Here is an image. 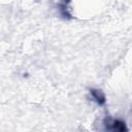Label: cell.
<instances>
[{"label": "cell", "mask_w": 132, "mask_h": 132, "mask_svg": "<svg viewBox=\"0 0 132 132\" xmlns=\"http://www.w3.org/2000/svg\"><path fill=\"white\" fill-rule=\"evenodd\" d=\"M105 129L110 130V131H119V132H124L127 131V127L125 122L121 120H111V119H105L104 121Z\"/></svg>", "instance_id": "obj_1"}, {"label": "cell", "mask_w": 132, "mask_h": 132, "mask_svg": "<svg viewBox=\"0 0 132 132\" xmlns=\"http://www.w3.org/2000/svg\"><path fill=\"white\" fill-rule=\"evenodd\" d=\"M90 94H91L93 100H94L97 104L103 105V104L105 103V101H106L105 96H104V94H103L100 90H98V89H90Z\"/></svg>", "instance_id": "obj_2"}, {"label": "cell", "mask_w": 132, "mask_h": 132, "mask_svg": "<svg viewBox=\"0 0 132 132\" xmlns=\"http://www.w3.org/2000/svg\"><path fill=\"white\" fill-rule=\"evenodd\" d=\"M69 1H70V0H65V3H68Z\"/></svg>", "instance_id": "obj_3"}]
</instances>
